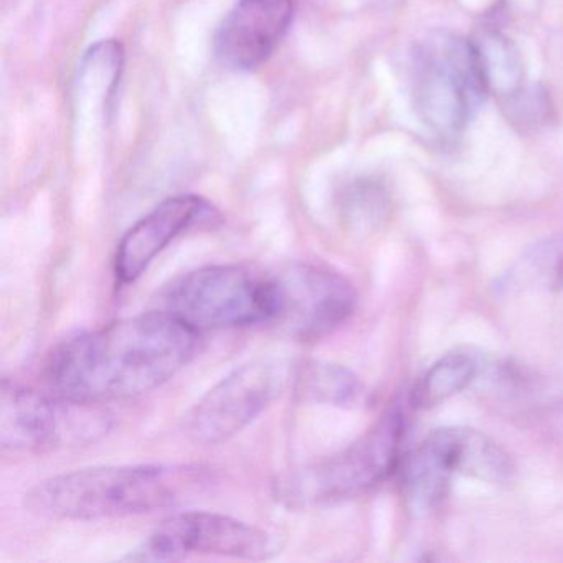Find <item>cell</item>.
<instances>
[{
  "label": "cell",
  "mask_w": 563,
  "mask_h": 563,
  "mask_svg": "<svg viewBox=\"0 0 563 563\" xmlns=\"http://www.w3.org/2000/svg\"><path fill=\"white\" fill-rule=\"evenodd\" d=\"M200 332L169 311L143 312L62 342L45 377L54 394L107 404L156 390L199 351Z\"/></svg>",
  "instance_id": "cell-1"
},
{
  "label": "cell",
  "mask_w": 563,
  "mask_h": 563,
  "mask_svg": "<svg viewBox=\"0 0 563 563\" xmlns=\"http://www.w3.org/2000/svg\"><path fill=\"white\" fill-rule=\"evenodd\" d=\"M210 483L209 470L197 464L84 467L35 484L25 504L51 519H118L180 506Z\"/></svg>",
  "instance_id": "cell-2"
},
{
  "label": "cell",
  "mask_w": 563,
  "mask_h": 563,
  "mask_svg": "<svg viewBox=\"0 0 563 563\" xmlns=\"http://www.w3.org/2000/svg\"><path fill=\"white\" fill-rule=\"evenodd\" d=\"M405 433L407 410L397 404L351 446L283 477L276 484L279 500L309 509L368 493L400 467Z\"/></svg>",
  "instance_id": "cell-3"
},
{
  "label": "cell",
  "mask_w": 563,
  "mask_h": 563,
  "mask_svg": "<svg viewBox=\"0 0 563 563\" xmlns=\"http://www.w3.org/2000/svg\"><path fill=\"white\" fill-rule=\"evenodd\" d=\"M489 95L473 41L448 31L431 32L415 54V107L440 136L463 133Z\"/></svg>",
  "instance_id": "cell-4"
},
{
  "label": "cell",
  "mask_w": 563,
  "mask_h": 563,
  "mask_svg": "<svg viewBox=\"0 0 563 563\" xmlns=\"http://www.w3.org/2000/svg\"><path fill=\"white\" fill-rule=\"evenodd\" d=\"M111 430V417L100 404L2 382L0 446L5 453L34 454L93 443Z\"/></svg>",
  "instance_id": "cell-5"
},
{
  "label": "cell",
  "mask_w": 563,
  "mask_h": 563,
  "mask_svg": "<svg viewBox=\"0 0 563 563\" xmlns=\"http://www.w3.org/2000/svg\"><path fill=\"white\" fill-rule=\"evenodd\" d=\"M166 311L196 331L233 329L272 322L273 275L245 266L213 265L180 276L166 289Z\"/></svg>",
  "instance_id": "cell-6"
},
{
  "label": "cell",
  "mask_w": 563,
  "mask_h": 563,
  "mask_svg": "<svg viewBox=\"0 0 563 563\" xmlns=\"http://www.w3.org/2000/svg\"><path fill=\"white\" fill-rule=\"evenodd\" d=\"M279 552L265 529L223 514L190 510L170 516L151 532L131 559L183 560L190 555L266 560Z\"/></svg>",
  "instance_id": "cell-7"
},
{
  "label": "cell",
  "mask_w": 563,
  "mask_h": 563,
  "mask_svg": "<svg viewBox=\"0 0 563 563\" xmlns=\"http://www.w3.org/2000/svg\"><path fill=\"white\" fill-rule=\"evenodd\" d=\"M288 380L279 362L256 361L235 368L190 410L187 433L202 444L229 441L278 400Z\"/></svg>",
  "instance_id": "cell-8"
},
{
  "label": "cell",
  "mask_w": 563,
  "mask_h": 563,
  "mask_svg": "<svg viewBox=\"0 0 563 563\" xmlns=\"http://www.w3.org/2000/svg\"><path fill=\"white\" fill-rule=\"evenodd\" d=\"M273 321L299 341H319L344 324L357 305L349 279L309 263L288 266L273 275Z\"/></svg>",
  "instance_id": "cell-9"
},
{
  "label": "cell",
  "mask_w": 563,
  "mask_h": 563,
  "mask_svg": "<svg viewBox=\"0 0 563 563\" xmlns=\"http://www.w3.org/2000/svg\"><path fill=\"white\" fill-rule=\"evenodd\" d=\"M219 220L212 203L199 196H176L137 220L118 243L114 275L121 285L136 282L151 263L184 233Z\"/></svg>",
  "instance_id": "cell-10"
},
{
  "label": "cell",
  "mask_w": 563,
  "mask_h": 563,
  "mask_svg": "<svg viewBox=\"0 0 563 563\" xmlns=\"http://www.w3.org/2000/svg\"><path fill=\"white\" fill-rule=\"evenodd\" d=\"M292 15L295 0H239L217 31V60L227 70H256L282 44Z\"/></svg>",
  "instance_id": "cell-11"
},
{
  "label": "cell",
  "mask_w": 563,
  "mask_h": 563,
  "mask_svg": "<svg viewBox=\"0 0 563 563\" xmlns=\"http://www.w3.org/2000/svg\"><path fill=\"white\" fill-rule=\"evenodd\" d=\"M401 493L415 512H427L443 503L456 474L443 428L428 434L413 451L404 454Z\"/></svg>",
  "instance_id": "cell-12"
},
{
  "label": "cell",
  "mask_w": 563,
  "mask_h": 563,
  "mask_svg": "<svg viewBox=\"0 0 563 563\" xmlns=\"http://www.w3.org/2000/svg\"><path fill=\"white\" fill-rule=\"evenodd\" d=\"M292 390L306 404L331 407H357L365 398L364 384L354 372L322 361H309L299 365L292 378Z\"/></svg>",
  "instance_id": "cell-13"
},
{
  "label": "cell",
  "mask_w": 563,
  "mask_h": 563,
  "mask_svg": "<svg viewBox=\"0 0 563 563\" xmlns=\"http://www.w3.org/2000/svg\"><path fill=\"white\" fill-rule=\"evenodd\" d=\"M457 474L490 484H506L516 467L509 454L486 434L470 428H444Z\"/></svg>",
  "instance_id": "cell-14"
},
{
  "label": "cell",
  "mask_w": 563,
  "mask_h": 563,
  "mask_svg": "<svg viewBox=\"0 0 563 563\" xmlns=\"http://www.w3.org/2000/svg\"><path fill=\"white\" fill-rule=\"evenodd\" d=\"M479 374V362L470 352H450L434 362L411 391L415 408H431L470 387Z\"/></svg>",
  "instance_id": "cell-15"
},
{
  "label": "cell",
  "mask_w": 563,
  "mask_h": 563,
  "mask_svg": "<svg viewBox=\"0 0 563 563\" xmlns=\"http://www.w3.org/2000/svg\"><path fill=\"white\" fill-rule=\"evenodd\" d=\"M473 42L489 93H496L504 100L526 85L522 58L510 38L499 32L484 31Z\"/></svg>",
  "instance_id": "cell-16"
},
{
  "label": "cell",
  "mask_w": 563,
  "mask_h": 563,
  "mask_svg": "<svg viewBox=\"0 0 563 563\" xmlns=\"http://www.w3.org/2000/svg\"><path fill=\"white\" fill-rule=\"evenodd\" d=\"M510 285L563 289V239H550L533 246L510 272Z\"/></svg>",
  "instance_id": "cell-17"
},
{
  "label": "cell",
  "mask_w": 563,
  "mask_h": 563,
  "mask_svg": "<svg viewBox=\"0 0 563 563\" xmlns=\"http://www.w3.org/2000/svg\"><path fill=\"white\" fill-rule=\"evenodd\" d=\"M500 101L507 120L526 133L537 131L552 120V101L545 88L540 85H523L516 93Z\"/></svg>",
  "instance_id": "cell-18"
}]
</instances>
